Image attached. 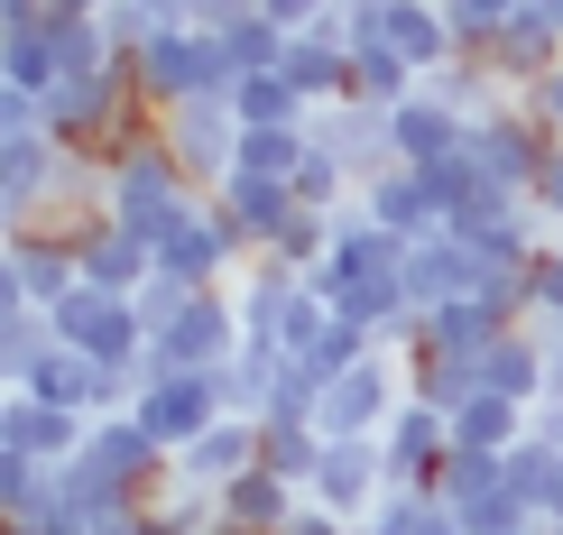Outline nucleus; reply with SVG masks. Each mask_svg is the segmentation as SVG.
I'll return each instance as SVG.
<instances>
[{
    "mask_svg": "<svg viewBox=\"0 0 563 535\" xmlns=\"http://www.w3.org/2000/svg\"><path fill=\"white\" fill-rule=\"evenodd\" d=\"M250 268V241L222 222V203L203 194L195 222H176L167 241H157V277H176V287H231V277Z\"/></svg>",
    "mask_w": 563,
    "mask_h": 535,
    "instance_id": "obj_9",
    "label": "nucleus"
},
{
    "mask_svg": "<svg viewBox=\"0 0 563 535\" xmlns=\"http://www.w3.org/2000/svg\"><path fill=\"white\" fill-rule=\"evenodd\" d=\"M250 10H260V0H195V29H231V19H250Z\"/></svg>",
    "mask_w": 563,
    "mask_h": 535,
    "instance_id": "obj_44",
    "label": "nucleus"
},
{
    "mask_svg": "<svg viewBox=\"0 0 563 535\" xmlns=\"http://www.w3.org/2000/svg\"><path fill=\"white\" fill-rule=\"evenodd\" d=\"M351 203H361V213L379 222V231H397V241H426V231H443V213H434V185L416 176V167H379V176H369Z\"/></svg>",
    "mask_w": 563,
    "mask_h": 535,
    "instance_id": "obj_21",
    "label": "nucleus"
},
{
    "mask_svg": "<svg viewBox=\"0 0 563 535\" xmlns=\"http://www.w3.org/2000/svg\"><path fill=\"white\" fill-rule=\"evenodd\" d=\"M462 148L481 157V176H499V185H518V194H527V185H536V167H545V148H554V138H545V121H536L527 102H499L489 121H472V138H462Z\"/></svg>",
    "mask_w": 563,
    "mask_h": 535,
    "instance_id": "obj_12",
    "label": "nucleus"
},
{
    "mask_svg": "<svg viewBox=\"0 0 563 535\" xmlns=\"http://www.w3.org/2000/svg\"><path fill=\"white\" fill-rule=\"evenodd\" d=\"M56 342L102 369H139L148 360V314H139V296H111V287H75L56 305Z\"/></svg>",
    "mask_w": 563,
    "mask_h": 535,
    "instance_id": "obj_4",
    "label": "nucleus"
},
{
    "mask_svg": "<svg viewBox=\"0 0 563 535\" xmlns=\"http://www.w3.org/2000/svg\"><path fill=\"white\" fill-rule=\"evenodd\" d=\"M527 434H536V444H554V453H563V398H536V415H527Z\"/></svg>",
    "mask_w": 563,
    "mask_h": 535,
    "instance_id": "obj_45",
    "label": "nucleus"
},
{
    "mask_svg": "<svg viewBox=\"0 0 563 535\" xmlns=\"http://www.w3.org/2000/svg\"><path fill=\"white\" fill-rule=\"evenodd\" d=\"M407 305L426 314V305H481L489 287H508V268H489L462 231H426V241H407Z\"/></svg>",
    "mask_w": 563,
    "mask_h": 535,
    "instance_id": "obj_5",
    "label": "nucleus"
},
{
    "mask_svg": "<svg viewBox=\"0 0 563 535\" xmlns=\"http://www.w3.org/2000/svg\"><path fill=\"white\" fill-rule=\"evenodd\" d=\"M277 75L305 92V111L314 102H351V46L333 29H305V37H287V65H277Z\"/></svg>",
    "mask_w": 563,
    "mask_h": 535,
    "instance_id": "obj_24",
    "label": "nucleus"
},
{
    "mask_svg": "<svg viewBox=\"0 0 563 535\" xmlns=\"http://www.w3.org/2000/svg\"><path fill=\"white\" fill-rule=\"evenodd\" d=\"M102 213H111V222H130L148 249L167 241L176 222H195V213H203V185L176 167V148L157 138V121H139V130L111 138V157H102Z\"/></svg>",
    "mask_w": 563,
    "mask_h": 535,
    "instance_id": "obj_1",
    "label": "nucleus"
},
{
    "mask_svg": "<svg viewBox=\"0 0 563 535\" xmlns=\"http://www.w3.org/2000/svg\"><path fill=\"white\" fill-rule=\"evenodd\" d=\"M157 138L176 148V167L213 194V185L231 176V157H241V111H231V92H203V102H176L157 111Z\"/></svg>",
    "mask_w": 563,
    "mask_h": 535,
    "instance_id": "obj_8",
    "label": "nucleus"
},
{
    "mask_svg": "<svg viewBox=\"0 0 563 535\" xmlns=\"http://www.w3.org/2000/svg\"><path fill=\"white\" fill-rule=\"evenodd\" d=\"M10 305H29V287H19V259H10V241H0V314Z\"/></svg>",
    "mask_w": 563,
    "mask_h": 535,
    "instance_id": "obj_47",
    "label": "nucleus"
},
{
    "mask_svg": "<svg viewBox=\"0 0 563 535\" xmlns=\"http://www.w3.org/2000/svg\"><path fill=\"white\" fill-rule=\"evenodd\" d=\"M10 259H19V287H29V305H46V314H56L65 296L84 287L75 231H56V222H29V231H10Z\"/></svg>",
    "mask_w": 563,
    "mask_h": 535,
    "instance_id": "obj_19",
    "label": "nucleus"
},
{
    "mask_svg": "<svg viewBox=\"0 0 563 535\" xmlns=\"http://www.w3.org/2000/svg\"><path fill=\"white\" fill-rule=\"evenodd\" d=\"M554 241H563V222H554Z\"/></svg>",
    "mask_w": 563,
    "mask_h": 535,
    "instance_id": "obj_52",
    "label": "nucleus"
},
{
    "mask_svg": "<svg viewBox=\"0 0 563 535\" xmlns=\"http://www.w3.org/2000/svg\"><path fill=\"white\" fill-rule=\"evenodd\" d=\"M84 461H92V471H111V480H121V490H167V444H157V434L148 425H139V415H92V434H84Z\"/></svg>",
    "mask_w": 563,
    "mask_h": 535,
    "instance_id": "obj_13",
    "label": "nucleus"
},
{
    "mask_svg": "<svg viewBox=\"0 0 563 535\" xmlns=\"http://www.w3.org/2000/svg\"><path fill=\"white\" fill-rule=\"evenodd\" d=\"M426 92H443V102H453L462 121H489L499 102H518V92L489 75V56H453V65H434V75H426Z\"/></svg>",
    "mask_w": 563,
    "mask_h": 535,
    "instance_id": "obj_30",
    "label": "nucleus"
},
{
    "mask_svg": "<svg viewBox=\"0 0 563 535\" xmlns=\"http://www.w3.org/2000/svg\"><path fill=\"white\" fill-rule=\"evenodd\" d=\"M222 56H231V75H277V65H287V29H277L268 10H250V19L222 29Z\"/></svg>",
    "mask_w": 563,
    "mask_h": 535,
    "instance_id": "obj_32",
    "label": "nucleus"
},
{
    "mask_svg": "<svg viewBox=\"0 0 563 535\" xmlns=\"http://www.w3.org/2000/svg\"><path fill=\"white\" fill-rule=\"evenodd\" d=\"M46 471H56V461H29L19 444H0V517H29L37 490H46Z\"/></svg>",
    "mask_w": 563,
    "mask_h": 535,
    "instance_id": "obj_36",
    "label": "nucleus"
},
{
    "mask_svg": "<svg viewBox=\"0 0 563 535\" xmlns=\"http://www.w3.org/2000/svg\"><path fill=\"white\" fill-rule=\"evenodd\" d=\"M518 102L536 111V121H545V138H563V65H554V75H545V83H527V92H518Z\"/></svg>",
    "mask_w": 563,
    "mask_h": 535,
    "instance_id": "obj_41",
    "label": "nucleus"
},
{
    "mask_svg": "<svg viewBox=\"0 0 563 535\" xmlns=\"http://www.w3.org/2000/svg\"><path fill=\"white\" fill-rule=\"evenodd\" d=\"M379 37L416 65V75H434V65H453V56H462L453 10H443V0H388V10H379Z\"/></svg>",
    "mask_w": 563,
    "mask_h": 535,
    "instance_id": "obj_23",
    "label": "nucleus"
},
{
    "mask_svg": "<svg viewBox=\"0 0 563 535\" xmlns=\"http://www.w3.org/2000/svg\"><path fill=\"white\" fill-rule=\"evenodd\" d=\"M46 352H56V314L46 305H10L0 314V388H29Z\"/></svg>",
    "mask_w": 563,
    "mask_h": 535,
    "instance_id": "obj_29",
    "label": "nucleus"
},
{
    "mask_svg": "<svg viewBox=\"0 0 563 535\" xmlns=\"http://www.w3.org/2000/svg\"><path fill=\"white\" fill-rule=\"evenodd\" d=\"M527 203H536V213H545V231L563 222V138L545 148V167H536V185H527Z\"/></svg>",
    "mask_w": 563,
    "mask_h": 535,
    "instance_id": "obj_39",
    "label": "nucleus"
},
{
    "mask_svg": "<svg viewBox=\"0 0 563 535\" xmlns=\"http://www.w3.org/2000/svg\"><path fill=\"white\" fill-rule=\"evenodd\" d=\"M130 83H139L148 111H176V102H203V92H231L241 75H231V56H222L213 29H167V37H148L130 56Z\"/></svg>",
    "mask_w": 563,
    "mask_h": 535,
    "instance_id": "obj_2",
    "label": "nucleus"
},
{
    "mask_svg": "<svg viewBox=\"0 0 563 535\" xmlns=\"http://www.w3.org/2000/svg\"><path fill=\"white\" fill-rule=\"evenodd\" d=\"M305 499L323 508V517H342V526H361L369 508L388 499V453H379V434H323V453H314V480H305Z\"/></svg>",
    "mask_w": 563,
    "mask_h": 535,
    "instance_id": "obj_6",
    "label": "nucleus"
},
{
    "mask_svg": "<svg viewBox=\"0 0 563 535\" xmlns=\"http://www.w3.org/2000/svg\"><path fill=\"white\" fill-rule=\"evenodd\" d=\"M305 148H314V130H305V121H268V130H241V157H231V167H250V176H287V185H296Z\"/></svg>",
    "mask_w": 563,
    "mask_h": 535,
    "instance_id": "obj_31",
    "label": "nucleus"
},
{
    "mask_svg": "<svg viewBox=\"0 0 563 535\" xmlns=\"http://www.w3.org/2000/svg\"><path fill=\"white\" fill-rule=\"evenodd\" d=\"M46 19V0H0V37H19V29H37Z\"/></svg>",
    "mask_w": 563,
    "mask_h": 535,
    "instance_id": "obj_46",
    "label": "nucleus"
},
{
    "mask_svg": "<svg viewBox=\"0 0 563 535\" xmlns=\"http://www.w3.org/2000/svg\"><path fill=\"white\" fill-rule=\"evenodd\" d=\"M260 10H268L287 37H305V29H323V19H333V0H260Z\"/></svg>",
    "mask_w": 563,
    "mask_h": 535,
    "instance_id": "obj_40",
    "label": "nucleus"
},
{
    "mask_svg": "<svg viewBox=\"0 0 563 535\" xmlns=\"http://www.w3.org/2000/svg\"><path fill=\"white\" fill-rule=\"evenodd\" d=\"M241 352V305H231V287H195L185 305L148 333V360H139V379H167V369H222Z\"/></svg>",
    "mask_w": 563,
    "mask_h": 535,
    "instance_id": "obj_3",
    "label": "nucleus"
},
{
    "mask_svg": "<svg viewBox=\"0 0 563 535\" xmlns=\"http://www.w3.org/2000/svg\"><path fill=\"white\" fill-rule=\"evenodd\" d=\"M287 352L277 342H241V352L222 360V398H231V415H268L277 406V388H287Z\"/></svg>",
    "mask_w": 563,
    "mask_h": 535,
    "instance_id": "obj_26",
    "label": "nucleus"
},
{
    "mask_svg": "<svg viewBox=\"0 0 563 535\" xmlns=\"http://www.w3.org/2000/svg\"><path fill=\"white\" fill-rule=\"evenodd\" d=\"M407 92H426V75H416L407 56H397L388 37H369V46H351V102H379V111H397Z\"/></svg>",
    "mask_w": 563,
    "mask_h": 535,
    "instance_id": "obj_28",
    "label": "nucleus"
},
{
    "mask_svg": "<svg viewBox=\"0 0 563 535\" xmlns=\"http://www.w3.org/2000/svg\"><path fill=\"white\" fill-rule=\"evenodd\" d=\"M111 535H195V526H185V517H167V508H139V517H121V526H111Z\"/></svg>",
    "mask_w": 563,
    "mask_h": 535,
    "instance_id": "obj_42",
    "label": "nucleus"
},
{
    "mask_svg": "<svg viewBox=\"0 0 563 535\" xmlns=\"http://www.w3.org/2000/svg\"><path fill=\"white\" fill-rule=\"evenodd\" d=\"M0 83H19V92H29V102H46V92L65 83V56H56V10H46L37 29L0 37Z\"/></svg>",
    "mask_w": 563,
    "mask_h": 535,
    "instance_id": "obj_27",
    "label": "nucleus"
},
{
    "mask_svg": "<svg viewBox=\"0 0 563 535\" xmlns=\"http://www.w3.org/2000/svg\"><path fill=\"white\" fill-rule=\"evenodd\" d=\"M213 517L231 535H287L305 517V490H296L287 471H268V461H250L241 480H222V490H213Z\"/></svg>",
    "mask_w": 563,
    "mask_h": 535,
    "instance_id": "obj_14",
    "label": "nucleus"
},
{
    "mask_svg": "<svg viewBox=\"0 0 563 535\" xmlns=\"http://www.w3.org/2000/svg\"><path fill=\"white\" fill-rule=\"evenodd\" d=\"M527 415H536V406L499 398V388H472V398L453 406V444H462V453H518V444H527Z\"/></svg>",
    "mask_w": 563,
    "mask_h": 535,
    "instance_id": "obj_25",
    "label": "nucleus"
},
{
    "mask_svg": "<svg viewBox=\"0 0 563 535\" xmlns=\"http://www.w3.org/2000/svg\"><path fill=\"white\" fill-rule=\"evenodd\" d=\"M416 535H472V526H462L453 508H434V499H426V517H416Z\"/></svg>",
    "mask_w": 563,
    "mask_h": 535,
    "instance_id": "obj_48",
    "label": "nucleus"
},
{
    "mask_svg": "<svg viewBox=\"0 0 563 535\" xmlns=\"http://www.w3.org/2000/svg\"><path fill=\"white\" fill-rule=\"evenodd\" d=\"M388 138H397V167H443V157L472 138V121H462L443 92H407V102L388 111Z\"/></svg>",
    "mask_w": 563,
    "mask_h": 535,
    "instance_id": "obj_20",
    "label": "nucleus"
},
{
    "mask_svg": "<svg viewBox=\"0 0 563 535\" xmlns=\"http://www.w3.org/2000/svg\"><path fill=\"white\" fill-rule=\"evenodd\" d=\"M287 535H351V526H342V517H323V508H314V499H305V517H296Z\"/></svg>",
    "mask_w": 563,
    "mask_h": 535,
    "instance_id": "obj_49",
    "label": "nucleus"
},
{
    "mask_svg": "<svg viewBox=\"0 0 563 535\" xmlns=\"http://www.w3.org/2000/svg\"><path fill=\"white\" fill-rule=\"evenodd\" d=\"M305 130H314L361 185L379 176V167H397V138H388V111L379 102H314V111H305Z\"/></svg>",
    "mask_w": 563,
    "mask_h": 535,
    "instance_id": "obj_15",
    "label": "nucleus"
},
{
    "mask_svg": "<svg viewBox=\"0 0 563 535\" xmlns=\"http://www.w3.org/2000/svg\"><path fill=\"white\" fill-rule=\"evenodd\" d=\"M314 453H323V434H314V425H260V461H268V471H287L296 490L314 480Z\"/></svg>",
    "mask_w": 563,
    "mask_h": 535,
    "instance_id": "obj_35",
    "label": "nucleus"
},
{
    "mask_svg": "<svg viewBox=\"0 0 563 535\" xmlns=\"http://www.w3.org/2000/svg\"><path fill=\"white\" fill-rule=\"evenodd\" d=\"M46 10H65V19H102L111 0H46Z\"/></svg>",
    "mask_w": 563,
    "mask_h": 535,
    "instance_id": "obj_50",
    "label": "nucleus"
},
{
    "mask_svg": "<svg viewBox=\"0 0 563 535\" xmlns=\"http://www.w3.org/2000/svg\"><path fill=\"white\" fill-rule=\"evenodd\" d=\"M231 111H241V130H268V121H305V92L287 75H241L231 83Z\"/></svg>",
    "mask_w": 563,
    "mask_h": 535,
    "instance_id": "obj_33",
    "label": "nucleus"
},
{
    "mask_svg": "<svg viewBox=\"0 0 563 535\" xmlns=\"http://www.w3.org/2000/svg\"><path fill=\"white\" fill-rule=\"evenodd\" d=\"M453 10V37H462V56H481L489 37H499V19H518V0H443Z\"/></svg>",
    "mask_w": 563,
    "mask_h": 535,
    "instance_id": "obj_38",
    "label": "nucleus"
},
{
    "mask_svg": "<svg viewBox=\"0 0 563 535\" xmlns=\"http://www.w3.org/2000/svg\"><path fill=\"white\" fill-rule=\"evenodd\" d=\"M481 56H489V75H499L508 92H527V83H545L554 65H563V29H554L545 10H527V0H518V19H499V37H489Z\"/></svg>",
    "mask_w": 563,
    "mask_h": 535,
    "instance_id": "obj_18",
    "label": "nucleus"
},
{
    "mask_svg": "<svg viewBox=\"0 0 563 535\" xmlns=\"http://www.w3.org/2000/svg\"><path fill=\"white\" fill-rule=\"evenodd\" d=\"M250 461H260V415H222L213 434H195V444H185L167 471L176 480H195V490H222V480H241Z\"/></svg>",
    "mask_w": 563,
    "mask_h": 535,
    "instance_id": "obj_22",
    "label": "nucleus"
},
{
    "mask_svg": "<svg viewBox=\"0 0 563 535\" xmlns=\"http://www.w3.org/2000/svg\"><path fill=\"white\" fill-rule=\"evenodd\" d=\"M527 323H563V241L527 259Z\"/></svg>",
    "mask_w": 563,
    "mask_h": 535,
    "instance_id": "obj_37",
    "label": "nucleus"
},
{
    "mask_svg": "<svg viewBox=\"0 0 563 535\" xmlns=\"http://www.w3.org/2000/svg\"><path fill=\"white\" fill-rule=\"evenodd\" d=\"M84 434H92V415L46 406V398H29V388H0V444H19L29 461H75Z\"/></svg>",
    "mask_w": 563,
    "mask_h": 535,
    "instance_id": "obj_16",
    "label": "nucleus"
},
{
    "mask_svg": "<svg viewBox=\"0 0 563 535\" xmlns=\"http://www.w3.org/2000/svg\"><path fill=\"white\" fill-rule=\"evenodd\" d=\"M527 10H545V19H554V29H563V0H527Z\"/></svg>",
    "mask_w": 563,
    "mask_h": 535,
    "instance_id": "obj_51",
    "label": "nucleus"
},
{
    "mask_svg": "<svg viewBox=\"0 0 563 535\" xmlns=\"http://www.w3.org/2000/svg\"><path fill=\"white\" fill-rule=\"evenodd\" d=\"M379 453H388V490H426L434 461L453 453V415L407 388V398H397V415H388V434H379Z\"/></svg>",
    "mask_w": 563,
    "mask_h": 535,
    "instance_id": "obj_11",
    "label": "nucleus"
},
{
    "mask_svg": "<svg viewBox=\"0 0 563 535\" xmlns=\"http://www.w3.org/2000/svg\"><path fill=\"white\" fill-rule=\"evenodd\" d=\"M19 130H37V102L19 83H0V138H19Z\"/></svg>",
    "mask_w": 563,
    "mask_h": 535,
    "instance_id": "obj_43",
    "label": "nucleus"
},
{
    "mask_svg": "<svg viewBox=\"0 0 563 535\" xmlns=\"http://www.w3.org/2000/svg\"><path fill=\"white\" fill-rule=\"evenodd\" d=\"M323 249H333V213H314V203H305V213L277 231L260 259H277V268H296V277H305V268H323Z\"/></svg>",
    "mask_w": 563,
    "mask_h": 535,
    "instance_id": "obj_34",
    "label": "nucleus"
},
{
    "mask_svg": "<svg viewBox=\"0 0 563 535\" xmlns=\"http://www.w3.org/2000/svg\"><path fill=\"white\" fill-rule=\"evenodd\" d=\"M213 203H222V222H231V231L250 241V259H260V249L277 241V231H287V222L305 213L287 176H250V167H231V176L213 185Z\"/></svg>",
    "mask_w": 563,
    "mask_h": 535,
    "instance_id": "obj_17",
    "label": "nucleus"
},
{
    "mask_svg": "<svg viewBox=\"0 0 563 535\" xmlns=\"http://www.w3.org/2000/svg\"><path fill=\"white\" fill-rule=\"evenodd\" d=\"M139 425L157 434L167 453H185L195 434H213L222 415H231V398H222V369H167V379H139Z\"/></svg>",
    "mask_w": 563,
    "mask_h": 535,
    "instance_id": "obj_7",
    "label": "nucleus"
},
{
    "mask_svg": "<svg viewBox=\"0 0 563 535\" xmlns=\"http://www.w3.org/2000/svg\"><path fill=\"white\" fill-rule=\"evenodd\" d=\"M56 231H75V259H84V287H111V296H139L157 277V249L139 241L130 222H111V213H75V222H56Z\"/></svg>",
    "mask_w": 563,
    "mask_h": 535,
    "instance_id": "obj_10",
    "label": "nucleus"
}]
</instances>
